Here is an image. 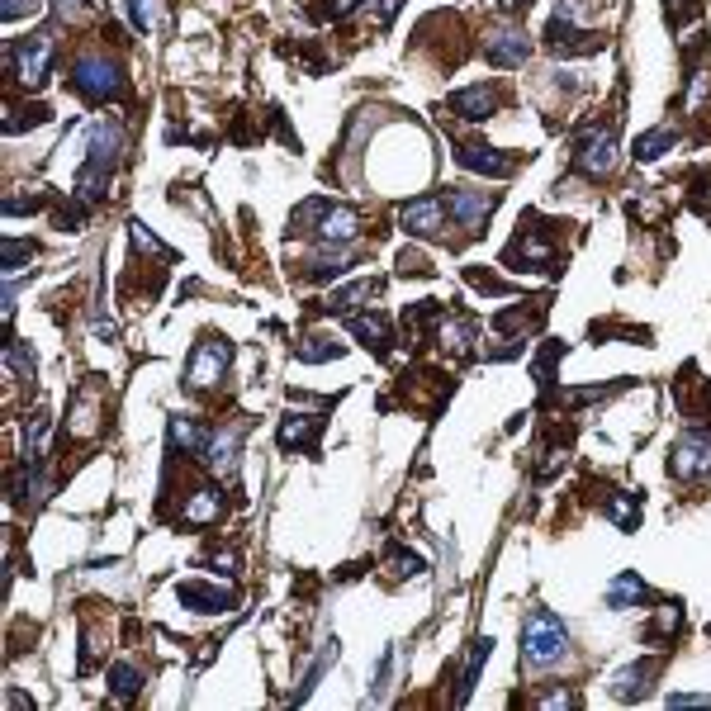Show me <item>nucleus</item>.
<instances>
[{
	"mask_svg": "<svg viewBox=\"0 0 711 711\" xmlns=\"http://www.w3.org/2000/svg\"><path fill=\"white\" fill-rule=\"evenodd\" d=\"M389 565H394V574H422V560L403 546H389Z\"/></svg>",
	"mask_w": 711,
	"mask_h": 711,
	"instance_id": "obj_34",
	"label": "nucleus"
},
{
	"mask_svg": "<svg viewBox=\"0 0 711 711\" xmlns=\"http://www.w3.org/2000/svg\"><path fill=\"white\" fill-rule=\"evenodd\" d=\"M546 48L550 53H565V57H574V53H598L602 48V38L593 34V29H584V24H569V19H550L546 24Z\"/></svg>",
	"mask_w": 711,
	"mask_h": 711,
	"instance_id": "obj_10",
	"label": "nucleus"
},
{
	"mask_svg": "<svg viewBox=\"0 0 711 711\" xmlns=\"http://www.w3.org/2000/svg\"><path fill=\"white\" fill-rule=\"evenodd\" d=\"M10 67L24 86H43L48 81V62H53V34H34V38H15L10 43Z\"/></svg>",
	"mask_w": 711,
	"mask_h": 711,
	"instance_id": "obj_4",
	"label": "nucleus"
},
{
	"mask_svg": "<svg viewBox=\"0 0 711 711\" xmlns=\"http://www.w3.org/2000/svg\"><path fill=\"white\" fill-rule=\"evenodd\" d=\"M133 242H138L143 252H152V256H171V252H166V247H162V242H157V237L147 233L143 223H133Z\"/></svg>",
	"mask_w": 711,
	"mask_h": 711,
	"instance_id": "obj_37",
	"label": "nucleus"
},
{
	"mask_svg": "<svg viewBox=\"0 0 711 711\" xmlns=\"http://www.w3.org/2000/svg\"><path fill=\"white\" fill-rule=\"evenodd\" d=\"M664 147H674V128H655V133L636 138V157H640V162H655Z\"/></svg>",
	"mask_w": 711,
	"mask_h": 711,
	"instance_id": "obj_28",
	"label": "nucleus"
},
{
	"mask_svg": "<svg viewBox=\"0 0 711 711\" xmlns=\"http://www.w3.org/2000/svg\"><path fill=\"white\" fill-rule=\"evenodd\" d=\"M143 688V674L133 669V664H114L110 669V693H114V702H128V697Z\"/></svg>",
	"mask_w": 711,
	"mask_h": 711,
	"instance_id": "obj_25",
	"label": "nucleus"
},
{
	"mask_svg": "<svg viewBox=\"0 0 711 711\" xmlns=\"http://www.w3.org/2000/svg\"><path fill=\"white\" fill-rule=\"evenodd\" d=\"M337 356H342V347H337L332 337H304V342H299V361H304V365L337 361Z\"/></svg>",
	"mask_w": 711,
	"mask_h": 711,
	"instance_id": "obj_26",
	"label": "nucleus"
},
{
	"mask_svg": "<svg viewBox=\"0 0 711 711\" xmlns=\"http://www.w3.org/2000/svg\"><path fill=\"white\" fill-rule=\"evenodd\" d=\"M456 162L465 166V171H479V176H512L517 171V157H503L498 147H484V143H460L456 147Z\"/></svg>",
	"mask_w": 711,
	"mask_h": 711,
	"instance_id": "obj_14",
	"label": "nucleus"
},
{
	"mask_svg": "<svg viewBox=\"0 0 711 711\" xmlns=\"http://www.w3.org/2000/svg\"><path fill=\"white\" fill-rule=\"evenodd\" d=\"M347 328L361 337V347H370L375 356H389V318L384 313H351Z\"/></svg>",
	"mask_w": 711,
	"mask_h": 711,
	"instance_id": "obj_18",
	"label": "nucleus"
},
{
	"mask_svg": "<svg viewBox=\"0 0 711 711\" xmlns=\"http://www.w3.org/2000/svg\"><path fill=\"white\" fill-rule=\"evenodd\" d=\"M607 517H612L621 531H636V522H640L636 493H621V498H612V503H607Z\"/></svg>",
	"mask_w": 711,
	"mask_h": 711,
	"instance_id": "obj_27",
	"label": "nucleus"
},
{
	"mask_svg": "<svg viewBox=\"0 0 711 711\" xmlns=\"http://www.w3.org/2000/svg\"><path fill=\"white\" fill-rule=\"evenodd\" d=\"M323 413H285L280 418V432L275 441L285 446V451H318V437H323Z\"/></svg>",
	"mask_w": 711,
	"mask_h": 711,
	"instance_id": "obj_11",
	"label": "nucleus"
},
{
	"mask_svg": "<svg viewBox=\"0 0 711 711\" xmlns=\"http://www.w3.org/2000/svg\"><path fill=\"white\" fill-rule=\"evenodd\" d=\"M555 15L569 19V24H584V29H588V19L598 15V0H560V5H555Z\"/></svg>",
	"mask_w": 711,
	"mask_h": 711,
	"instance_id": "obj_30",
	"label": "nucleus"
},
{
	"mask_svg": "<svg viewBox=\"0 0 711 711\" xmlns=\"http://www.w3.org/2000/svg\"><path fill=\"white\" fill-rule=\"evenodd\" d=\"M361 5H365V0H323L313 15H318V19H347V15H356Z\"/></svg>",
	"mask_w": 711,
	"mask_h": 711,
	"instance_id": "obj_33",
	"label": "nucleus"
},
{
	"mask_svg": "<svg viewBox=\"0 0 711 711\" xmlns=\"http://www.w3.org/2000/svg\"><path fill=\"white\" fill-rule=\"evenodd\" d=\"M399 5H403V0H384V5H380V24H389V19H394V10H399Z\"/></svg>",
	"mask_w": 711,
	"mask_h": 711,
	"instance_id": "obj_41",
	"label": "nucleus"
},
{
	"mask_svg": "<svg viewBox=\"0 0 711 711\" xmlns=\"http://www.w3.org/2000/svg\"><path fill=\"white\" fill-rule=\"evenodd\" d=\"M375 290H380L375 280H356V285H347V290H337V294H332V299L323 304V309H328V313H351L356 304H361V299H370Z\"/></svg>",
	"mask_w": 711,
	"mask_h": 711,
	"instance_id": "obj_24",
	"label": "nucleus"
},
{
	"mask_svg": "<svg viewBox=\"0 0 711 711\" xmlns=\"http://www.w3.org/2000/svg\"><path fill=\"white\" fill-rule=\"evenodd\" d=\"M446 105H451V114H460V119L479 124V119H493V110L503 105V91L479 81V86H465V91H456L451 100H446Z\"/></svg>",
	"mask_w": 711,
	"mask_h": 711,
	"instance_id": "obj_12",
	"label": "nucleus"
},
{
	"mask_svg": "<svg viewBox=\"0 0 711 711\" xmlns=\"http://www.w3.org/2000/svg\"><path fill=\"white\" fill-rule=\"evenodd\" d=\"M0 256H5V275H15V271H24V261L34 256V247H29V242H15V237H5Z\"/></svg>",
	"mask_w": 711,
	"mask_h": 711,
	"instance_id": "obj_32",
	"label": "nucleus"
},
{
	"mask_svg": "<svg viewBox=\"0 0 711 711\" xmlns=\"http://www.w3.org/2000/svg\"><path fill=\"white\" fill-rule=\"evenodd\" d=\"M399 275H432V261H427L422 252H408V247H403L399 252Z\"/></svg>",
	"mask_w": 711,
	"mask_h": 711,
	"instance_id": "obj_35",
	"label": "nucleus"
},
{
	"mask_svg": "<svg viewBox=\"0 0 711 711\" xmlns=\"http://www.w3.org/2000/svg\"><path fill=\"white\" fill-rule=\"evenodd\" d=\"M579 166L588 176H607L617 166V133L612 128H593L584 138V147H579Z\"/></svg>",
	"mask_w": 711,
	"mask_h": 711,
	"instance_id": "obj_15",
	"label": "nucleus"
},
{
	"mask_svg": "<svg viewBox=\"0 0 711 711\" xmlns=\"http://www.w3.org/2000/svg\"><path fill=\"white\" fill-rule=\"evenodd\" d=\"M470 342H474V318H446L441 323V347L451 356H470Z\"/></svg>",
	"mask_w": 711,
	"mask_h": 711,
	"instance_id": "obj_23",
	"label": "nucleus"
},
{
	"mask_svg": "<svg viewBox=\"0 0 711 711\" xmlns=\"http://www.w3.org/2000/svg\"><path fill=\"white\" fill-rule=\"evenodd\" d=\"M574 702H579L574 693H546L541 697V707H574Z\"/></svg>",
	"mask_w": 711,
	"mask_h": 711,
	"instance_id": "obj_40",
	"label": "nucleus"
},
{
	"mask_svg": "<svg viewBox=\"0 0 711 711\" xmlns=\"http://www.w3.org/2000/svg\"><path fill=\"white\" fill-rule=\"evenodd\" d=\"M399 223H403V233L427 237V242H432V237L446 233V204H441V195H422V200L403 204Z\"/></svg>",
	"mask_w": 711,
	"mask_h": 711,
	"instance_id": "obj_6",
	"label": "nucleus"
},
{
	"mask_svg": "<svg viewBox=\"0 0 711 711\" xmlns=\"http://www.w3.org/2000/svg\"><path fill=\"white\" fill-rule=\"evenodd\" d=\"M640 593H645V584H640L636 574L626 569V574H621L617 584H612V593H607V607H617V612H621V607H626L631 598H640Z\"/></svg>",
	"mask_w": 711,
	"mask_h": 711,
	"instance_id": "obj_29",
	"label": "nucleus"
},
{
	"mask_svg": "<svg viewBox=\"0 0 711 711\" xmlns=\"http://www.w3.org/2000/svg\"><path fill=\"white\" fill-rule=\"evenodd\" d=\"M669 474L674 479H702V474H711V437L688 432L674 446V456H669Z\"/></svg>",
	"mask_w": 711,
	"mask_h": 711,
	"instance_id": "obj_8",
	"label": "nucleus"
},
{
	"mask_svg": "<svg viewBox=\"0 0 711 711\" xmlns=\"http://www.w3.org/2000/svg\"><path fill=\"white\" fill-rule=\"evenodd\" d=\"M209 437H214V432H204V427H200L195 418H171V441L181 446L185 456H204Z\"/></svg>",
	"mask_w": 711,
	"mask_h": 711,
	"instance_id": "obj_22",
	"label": "nucleus"
},
{
	"mask_svg": "<svg viewBox=\"0 0 711 711\" xmlns=\"http://www.w3.org/2000/svg\"><path fill=\"white\" fill-rule=\"evenodd\" d=\"M522 655H527L531 669H550V664H560L569 655V631L560 626L555 612L536 607L527 617V626H522Z\"/></svg>",
	"mask_w": 711,
	"mask_h": 711,
	"instance_id": "obj_2",
	"label": "nucleus"
},
{
	"mask_svg": "<svg viewBox=\"0 0 711 711\" xmlns=\"http://www.w3.org/2000/svg\"><path fill=\"white\" fill-rule=\"evenodd\" d=\"M655 669H659V659H640V664H631V669H621V674L612 678V697H617V702L645 697V688H650Z\"/></svg>",
	"mask_w": 711,
	"mask_h": 711,
	"instance_id": "obj_19",
	"label": "nucleus"
},
{
	"mask_svg": "<svg viewBox=\"0 0 711 711\" xmlns=\"http://www.w3.org/2000/svg\"><path fill=\"white\" fill-rule=\"evenodd\" d=\"M5 24H15V19H24V15H38V0H5Z\"/></svg>",
	"mask_w": 711,
	"mask_h": 711,
	"instance_id": "obj_36",
	"label": "nucleus"
},
{
	"mask_svg": "<svg viewBox=\"0 0 711 711\" xmlns=\"http://www.w3.org/2000/svg\"><path fill=\"white\" fill-rule=\"evenodd\" d=\"M484 57H489L493 67H522L531 57V43L517 24H503V29H489V34H484Z\"/></svg>",
	"mask_w": 711,
	"mask_h": 711,
	"instance_id": "obj_7",
	"label": "nucleus"
},
{
	"mask_svg": "<svg viewBox=\"0 0 711 711\" xmlns=\"http://www.w3.org/2000/svg\"><path fill=\"white\" fill-rule=\"evenodd\" d=\"M119 147H124V128L114 124V119H100L91 128V152H86V166H81V176H76V200L95 204L105 195V181H110V166L119 162Z\"/></svg>",
	"mask_w": 711,
	"mask_h": 711,
	"instance_id": "obj_1",
	"label": "nucleus"
},
{
	"mask_svg": "<svg viewBox=\"0 0 711 711\" xmlns=\"http://www.w3.org/2000/svg\"><path fill=\"white\" fill-rule=\"evenodd\" d=\"M128 15H133V29H152V0H128Z\"/></svg>",
	"mask_w": 711,
	"mask_h": 711,
	"instance_id": "obj_38",
	"label": "nucleus"
},
{
	"mask_svg": "<svg viewBox=\"0 0 711 711\" xmlns=\"http://www.w3.org/2000/svg\"><path fill=\"white\" fill-rule=\"evenodd\" d=\"M176 598H181V607H190V612H233L237 607V593L214 588V584H200V579L176 584Z\"/></svg>",
	"mask_w": 711,
	"mask_h": 711,
	"instance_id": "obj_16",
	"label": "nucleus"
},
{
	"mask_svg": "<svg viewBox=\"0 0 711 711\" xmlns=\"http://www.w3.org/2000/svg\"><path fill=\"white\" fill-rule=\"evenodd\" d=\"M72 91L81 100H91V105H105L114 95H124V72L105 53H86V57H76V67H72Z\"/></svg>",
	"mask_w": 711,
	"mask_h": 711,
	"instance_id": "obj_3",
	"label": "nucleus"
},
{
	"mask_svg": "<svg viewBox=\"0 0 711 711\" xmlns=\"http://www.w3.org/2000/svg\"><path fill=\"white\" fill-rule=\"evenodd\" d=\"M493 204H498V190H451L446 195V209L456 214V223L465 228V233H479L484 223H489V214H493Z\"/></svg>",
	"mask_w": 711,
	"mask_h": 711,
	"instance_id": "obj_9",
	"label": "nucleus"
},
{
	"mask_svg": "<svg viewBox=\"0 0 711 711\" xmlns=\"http://www.w3.org/2000/svg\"><path fill=\"white\" fill-rule=\"evenodd\" d=\"M219 493L214 489H195V498L181 508V522L185 527H204V522H219Z\"/></svg>",
	"mask_w": 711,
	"mask_h": 711,
	"instance_id": "obj_21",
	"label": "nucleus"
},
{
	"mask_svg": "<svg viewBox=\"0 0 711 711\" xmlns=\"http://www.w3.org/2000/svg\"><path fill=\"white\" fill-rule=\"evenodd\" d=\"M356 228H361V214H356V209H332L328 204V214L318 219L313 233L323 237V242H347V237H356Z\"/></svg>",
	"mask_w": 711,
	"mask_h": 711,
	"instance_id": "obj_20",
	"label": "nucleus"
},
{
	"mask_svg": "<svg viewBox=\"0 0 711 711\" xmlns=\"http://www.w3.org/2000/svg\"><path fill=\"white\" fill-rule=\"evenodd\" d=\"M237 456H242V427H219L204 446V460L219 479H237Z\"/></svg>",
	"mask_w": 711,
	"mask_h": 711,
	"instance_id": "obj_13",
	"label": "nucleus"
},
{
	"mask_svg": "<svg viewBox=\"0 0 711 711\" xmlns=\"http://www.w3.org/2000/svg\"><path fill=\"white\" fill-rule=\"evenodd\" d=\"M53 5H57V10H62L67 19H76V15H81V5H100V0H53Z\"/></svg>",
	"mask_w": 711,
	"mask_h": 711,
	"instance_id": "obj_39",
	"label": "nucleus"
},
{
	"mask_svg": "<svg viewBox=\"0 0 711 711\" xmlns=\"http://www.w3.org/2000/svg\"><path fill=\"white\" fill-rule=\"evenodd\" d=\"M498 5H503V10H508V15H522V10H527L531 0H498Z\"/></svg>",
	"mask_w": 711,
	"mask_h": 711,
	"instance_id": "obj_42",
	"label": "nucleus"
},
{
	"mask_svg": "<svg viewBox=\"0 0 711 711\" xmlns=\"http://www.w3.org/2000/svg\"><path fill=\"white\" fill-rule=\"evenodd\" d=\"M233 361V342L228 337H204L195 356H190V370H185V384L190 389H214L223 380V370Z\"/></svg>",
	"mask_w": 711,
	"mask_h": 711,
	"instance_id": "obj_5",
	"label": "nucleus"
},
{
	"mask_svg": "<svg viewBox=\"0 0 711 711\" xmlns=\"http://www.w3.org/2000/svg\"><path fill=\"white\" fill-rule=\"evenodd\" d=\"M351 261H356V252H351V247H342V242L332 247V242H328V247H323L318 256H309V266H304V280H332V275H347Z\"/></svg>",
	"mask_w": 711,
	"mask_h": 711,
	"instance_id": "obj_17",
	"label": "nucleus"
},
{
	"mask_svg": "<svg viewBox=\"0 0 711 711\" xmlns=\"http://www.w3.org/2000/svg\"><path fill=\"white\" fill-rule=\"evenodd\" d=\"M565 361V342H550L541 356H536V365H531V375H536V384H550V370Z\"/></svg>",
	"mask_w": 711,
	"mask_h": 711,
	"instance_id": "obj_31",
	"label": "nucleus"
}]
</instances>
